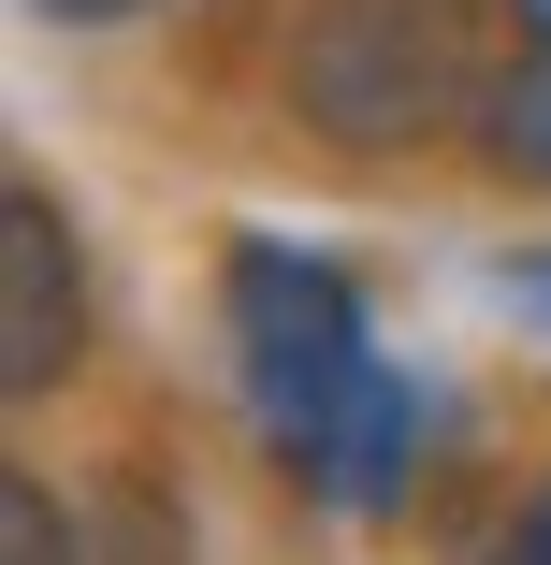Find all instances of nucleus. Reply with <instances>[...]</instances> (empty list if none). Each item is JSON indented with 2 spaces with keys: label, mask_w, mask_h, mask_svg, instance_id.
Wrapping results in <instances>:
<instances>
[{
  "label": "nucleus",
  "mask_w": 551,
  "mask_h": 565,
  "mask_svg": "<svg viewBox=\"0 0 551 565\" xmlns=\"http://www.w3.org/2000/svg\"><path fill=\"white\" fill-rule=\"evenodd\" d=\"M494 102V44L479 0H305L290 15V117L349 160H406L479 131Z\"/></svg>",
  "instance_id": "f257e3e1"
},
{
  "label": "nucleus",
  "mask_w": 551,
  "mask_h": 565,
  "mask_svg": "<svg viewBox=\"0 0 551 565\" xmlns=\"http://www.w3.org/2000/svg\"><path fill=\"white\" fill-rule=\"evenodd\" d=\"M218 319H233V392H247V420H262L276 465H305V449L349 420V392L378 377V333H363L349 262H319L290 233H247L233 262H218Z\"/></svg>",
  "instance_id": "f03ea898"
},
{
  "label": "nucleus",
  "mask_w": 551,
  "mask_h": 565,
  "mask_svg": "<svg viewBox=\"0 0 551 565\" xmlns=\"http://www.w3.org/2000/svg\"><path fill=\"white\" fill-rule=\"evenodd\" d=\"M87 363V247L44 174H0V392L44 406Z\"/></svg>",
  "instance_id": "7ed1b4c3"
},
{
  "label": "nucleus",
  "mask_w": 551,
  "mask_h": 565,
  "mask_svg": "<svg viewBox=\"0 0 551 565\" xmlns=\"http://www.w3.org/2000/svg\"><path fill=\"white\" fill-rule=\"evenodd\" d=\"M406 465H421V377H392V363H378V377L349 392V420L319 435V449H305L290 479H305L319 508H349V522H378V508L406 493Z\"/></svg>",
  "instance_id": "20e7f679"
},
{
  "label": "nucleus",
  "mask_w": 551,
  "mask_h": 565,
  "mask_svg": "<svg viewBox=\"0 0 551 565\" xmlns=\"http://www.w3.org/2000/svg\"><path fill=\"white\" fill-rule=\"evenodd\" d=\"M479 146H494V174L551 189V44H522V58L494 73V102H479Z\"/></svg>",
  "instance_id": "39448f33"
},
{
  "label": "nucleus",
  "mask_w": 551,
  "mask_h": 565,
  "mask_svg": "<svg viewBox=\"0 0 551 565\" xmlns=\"http://www.w3.org/2000/svg\"><path fill=\"white\" fill-rule=\"evenodd\" d=\"M0 565H87V536L44 479H0Z\"/></svg>",
  "instance_id": "423d86ee"
},
{
  "label": "nucleus",
  "mask_w": 551,
  "mask_h": 565,
  "mask_svg": "<svg viewBox=\"0 0 551 565\" xmlns=\"http://www.w3.org/2000/svg\"><path fill=\"white\" fill-rule=\"evenodd\" d=\"M479 565H551V479H537V493L494 522V551H479Z\"/></svg>",
  "instance_id": "0eeeda50"
},
{
  "label": "nucleus",
  "mask_w": 551,
  "mask_h": 565,
  "mask_svg": "<svg viewBox=\"0 0 551 565\" xmlns=\"http://www.w3.org/2000/svg\"><path fill=\"white\" fill-rule=\"evenodd\" d=\"M494 290H508V305L551 333V247H508V262H494Z\"/></svg>",
  "instance_id": "6e6552de"
},
{
  "label": "nucleus",
  "mask_w": 551,
  "mask_h": 565,
  "mask_svg": "<svg viewBox=\"0 0 551 565\" xmlns=\"http://www.w3.org/2000/svg\"><path fill=\"white\" fill-rule=\"evenodd\" d=\"M44 30H117V15H146V0H30Z\"/></svg>",
  "instance_id": "1a4fd4ad"
},
{
  "label": "nucleus",
  "mask_w": 551,
  "mask_h": 565,
  "mask_svg": "<svg viewBox=\"0 0 551 565\" xmlns=\"http://www.w3.org/2000/svg\"><path fill=\"white\" fill-rule=\"evenodd\" d=\"M508 15H522V44H551V0H508Z\"/></svg>",
  "instance_id": "9d476101"
}]
</instances>
